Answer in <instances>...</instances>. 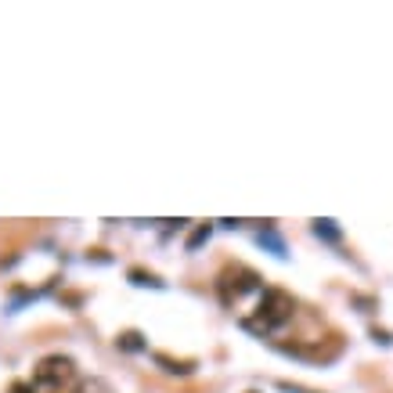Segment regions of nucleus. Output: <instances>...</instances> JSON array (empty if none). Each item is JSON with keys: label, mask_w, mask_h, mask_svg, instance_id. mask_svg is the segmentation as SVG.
<instances>
[{"label": "nucleus", "mask_w": 393, "mask_h": 393, "mask_svg": "<svg viewBox=\"0 0 393 393\" xmlns=\"http://www.w3.org/2000/svg\"><path fill=\"white\" fill-rule=\"evenodd\" d=\"M260 245H267L275 256H285V242H282L275 231H260Z\"/></svg>", "instance_id": "0eeeda50"}, {"label": "nucleus", "mask_w": 393, "mask_h": 393, "mask_svg": "<svg viewBox=\"0 0 393 393\" xmlns=\"http://www.w3.org/2000/svg\"><path fill=\"white\" fill-rule=\"evenodd\" d=\"M371 336H376V343H383V346L390 343V332H383V328H376V332H371Z\"/></svg>", "instance_id": "9d476101"}, {"label": "nucleus", "mask_w": 393, "mask_h": 393, "mask_svg": "<svg viewBox=\"0 0 393 393\" xmlns=\"http://www.w3.org/2000/svg\"><path fill=\"white\" fill-rule=\"evenodd\" d=\"M314 235L325 242H339V227H336V220H314Z\"/></svg>", "instance_id": "39448f33"}, {"label": "nucleus", "mask_w": 393, "mask_h": 393, "mask_svg": "<svg viewBox=\"0 0 393 393\" xmlns=\"http://www.w3.org/2000/svg\"><path fill=\"white\" fill-rule=\"evenodd\" d=\"M8 393H36V390H33V386H29V383H15V386H11V390H8Z\"/></svg>", "instance_id": "1a4fd4ad"}, {"label": "nucleus", "mask_w": 393, "mask_h": 393, "mask_svg": "<svg viewBox=\"0 0 393 393\" xmlns=\"http://www.w3.org/2000/svg\"><path fill=\"white\" fill-rule=\"evenodd\" d=\"M76 379V364L69 357H44L36 368V386H51V390H61Z\"/></svg>", "instance_id": "f03ea898"}, {"label": "nucleus", "mask_w": 393, "mask_h": 393, "mask_svg": "<svg viewBox=\"0 0 393 393\" xmlns=\"http://www.w3.org/2000/svg\"><path fill=\"white\" fill-rule=\"evenodd\" d=\"M134 285H144V288H167V282H162L159 275H152V271H141V267H134V271L127 275Z\"/></svg>", "instance_id": "7ed1b4c3"}, {"label": "nucleus", "mask_w": 393, "mask_h": 393, "mask_svg": "<svg viewBox=\"0 0 393 393\" xmlns=\"http://www.w3.org/2000/svg\"><path fill=\"white\" fill-rule=\"evenodd\" d=\"M116 346L127 350V354H137V350H144V339H141V332H123V336L116 339Z\"/></svg>", "instance_id": "423d86ee"}, {"label": "nucleus", "mask_w": 393, "mask_h": 393, "mask_svg": "<svg viewBox=\"0 0 393 393\" xmlns=\"http://www.w3.org/2000/svg\"><path fill=\"white\" fill-rule=\"evenodd\" d=\"M155 364H162L167 371H174V376H188V371H195V361H170L167 354H155Z\"/></svg>", "instance_id": "20e7f679"}, {"label": "nucleus", "mask_w": 393, "mask_h": 393, "mask_svg": "<svg viewBox=\"0 0 393 393\" xmlns=\"http://www.w3.org/2000/svg\"><path fill=\"white\" fill-rule=\"evenodd\" d=\"M293 296H285L282 288H267V293L260 296V307H256V321H242L249 332H275V328H282L285 321H293Z\"/></svg>", "instance_id": "f257e3e1"}, {"label": "nucleus", "mask_w": 393, "mask_h": 393, "mask_svg": "<svg viewBox=\"0 0 393 393\" xmlns=\"http://www.w3.org/2000/svg\"><path fill=\"white\" fill-rule=\"evenodd\" d=\"M210 231H213V227H210V224H202L199 231H195V235L188 238V253H195L199 245H206V242H210Z\"/></svg>", "instance_id": "6e6552de"}]
</instances>
